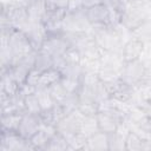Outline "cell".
I'll use <instances>...</instances> for the list:
<instances>
[{"mask_svg": "<svg viewBox=\"0 0 151 151\" xmlns=\"http://www.w3.org/2000/svg\"><path fill=\"white\" fill-rule=\"evenodd\" d=\"M143 45H144V42L134 37H132L130 40H127L124 44L123 50H122V55H123V59L125 60V63L139 59V55L143 50Z\"/></svg>", "mask_w": 151, "mask_h": 151, "instance_id": "9", "label": "cell"}, {"mask_svg": "<svg viewBox=\"0 0 151 151\" xmlns=\"http://www.w3.org/2000/svg\"><path fill=\"white\" fill-rule=\"evenodd\" d=\"M61 76L65 78H71V79H77L80 80L81 76L84 73V70L80 64H73V65H65L61 70Z\"/></svg>", "mask_w": 151, "mask_h": 151, "instance_id": "20", "label": "cell"}, {"mask_svg": "<svg viewBox=\"0 0 151 151\" xmlns=\"http://www.w3.org/2000/svg\"><path fill=\"white\" fill-rule=\"evenodd\" d=\"M60 81H61L63 86L65 87V90L68 93H78V91L80 88V80L61 77V80Z\"/></svg>", "mask_w": 151, "mask_h": 151, "instance_id": "28", "label": "cell"}, {"mask_svg": "<svg viewBox=\"0 0 151 151\" xmlns=\"http://www.w3.org/2000/svg\"><path fill=\"white\" fill-rule=\"evenodd\" d=\"M40 74H41V72H40V71H38L35 67H33V68L29 71L28 76H27L26 83H27V84H29V85H32V86H35V87H37V86H38V83H39Z\"/></svg>", "mask_w": 151, "mask_h": 151, "instance_id": "30", "label": "cell"}, {"mask_svg": "<svg viewBox=\"0 0 151 151\" xmlns=\"http://www.w3.org/2000/svg\"><path fill=\"white\" fill-rule=\"evenodd\" d=\"M53 64H54V58L41 51V50H38L37 51V54H35V63H34V67L40 71V72H44L48 68H52L53 67Z\"/></svg>", "mask_w": 151, "mask_h": 151, "instance_id": "15", "label": "cell"}, {"mask_svg": "<svg viewBox=\"0 0 151 151\" xmlns=\"http://www.w3.org/2000/svg\"><path fill=\"white\" fill-rule=\"evenodd\" d=\"M50 138H51V137H48L44 131H41V130L39 129V131H38L29 140H31V143L33 144V146L35 147V150H45V147H46V145H47Z\"/></svg>", "mask_w": 151, "mask_h": 151, "instance_id": "26", "label": "cell"}, {"mask_svg": "<svg viewBox=\"0 0 151 151\" xmlns=\"http://www.w3.org/2000/svg\"><path fill=\"white\" fill-rule=\"evenodd\" d=\"M35 94H37V97H38V100H39L41 111L50 110V109H52V107L57 104V103L54 101V99L52 98L51 93L48 92L47 87H37Z\"/></svg>", "mask_w": 151, "mask_h": 151, "instance_id": "18", "label": "cell"}, {"mask_svg": "<svg viewBox=\"0 0 151 151\" xmlns=\"http://www.w3.org/2000/svg\"><path fill=\"white\" fill-rule=\"evenodd\" d=\"M45 150H47V151H65V150H68V143H67L66 138L60 132L57 131V133L50 138Z\"/></svg>", "mask_w": 151, "mask_h": 151, "instance_id": "16", "label": "cell"}, {"mask_svg": "<svg viewBox=\"0 0 151 151\" xmlns=\"http://www.w3.org/2000/svg\"><path fill=\"white\" fill-rule=\"evenodd\" d=\"M144 110H145V112H146V114H147V116H149V117L151 118V101H150V103L147 104V106H146V107H145Z\"/></svg>", "mask_w": 151, "mask_h": 151, "instance_id": "33", "label": "cell"}, {"mask_svg": "<svg viewBox=\"0 0 151 151\" xmlns=\"http://www.w3.org/2000/svg\"><path fill=\"white\" fill-rule=\"evenodd\" d=\"M144 73H145V66L139 59H137V60L125 63L122 74H120V78L127 85L136 86L143 78Z\"/></svg>", "mask_w": 151, "mask_h": 151, "instance_id": "6", "label": "cell"}, {"mask_svg": "<svg viewBox=\"0 0 151 151\" xmlns=\"http://www.w3.org/2000/svg\"><path fill=\"white\" fill-rule=\"evenodd\" d=\"M61 72L58 68H48L44 72H41L40 78H39V83L37 87H48L50 85L61 80Z\"/></svg>", "mask_w": 151, "mask_h": 151, "instance_id": "13", "label": "cell"}, {"mask_svg": "<svg viewBox=\"0 0 151 151\" xmlns=\"http://www.w3.org/2000/svg\"><path fill=\"white\" fill-rule=\"evenodd\" d=\"M40 129V118L39 114H33L29 112H25L22 114L18 133L25 139H31Z\"/></svg>", "mask_w": 151, "mask_h": 151, "instance_id": "7", "label": "cell"}, {"mask_svg": "<svg viewBox=\"0 0 151 151\" xmlns=\"http://www.w3.org/2000/svg\"><path fill=\"white\" fill-rule=\"evenodd\" d=\"M59 104L63 106V109H64V111H65L66 114L71 113L72 111H74V110L78 109V104H79L78 93H67V96Z\"/></svg>", "mask_w": 151, "mask_h": 151, "instance_id": "24", "label": "cell"}, {"mask_svg": "<svg viewBox=\"0 0 151 151\" xmlns=\"http://www.w3.org/2000/svg\"><path fill=\"white\" fill-rule=\"evenodd\" d=\"M91 31L92 25L86 17L85 8L65 14L63 19V33H84Z\"/></svg>", "mask_w": 151, "mask_h": 151, "instance_id": "3", "label": "cell"}, {"mask_svg": "<svg viewBox=\"0 0 151 151\" xmlns=\"http://www.w3.org/2000/svg\"><path fill=\"white\" fill-rule=\"evenodd\" d=\"M8 44H9L11 51L13 53V63H12V65L17 64L24 57H26L27 54H29L33 51H35L31 39L28 38V35L25 32L20 31V29L12 28L9 31Z\"/></svg>", "mask_w": 151, "mask_h": 151, "instance_id": "2", "label": "cell"}, {"mask_svg": "<svg viewBox=\"0 0 151 151\" xmlns=\"http://www.w3.org/2000/svg\"><path fill=\"white\" fill-rule=\"evenodd\" d=\"M97 120H98V126L99 130L106 133H112L116 131L119 122H122L123 119L118 118L117 116L110 113V112H105V111H99L97 113Z\"/></svg>", "mask_w": 151, "mask_h": 151, "instance_id": "10", "label": "cell"}, {"mask_svg": "<svg viewBox=\"0 0 151 151\" xmlns=\"http://www.w3.org/2000/svg\"><path fill=\"white\" fill-rule=\"evenodd\" d=\"M100 131L99 126H98V120H97V114L96 116H85L81 123V129H80V133H83L86 138H88L90 136L94 134L96 132Z\"/></svg>", "mask_w": 151, "mask_h": 151, "instance_id": "17", "label": "cell"}, {"mask_svg": "<svg viewBox=\"0 0 151 151\" xmlns=\"http://www.w3.org/2000/svg\"><path fill=\"white\" fill-rule=\"evenodd\" d=\"M47 90H48V92L51 93L52 98L54 99V101H55L57 104L61 103L63 99H64V98L67 96V93H68V92L65 90V87L63 86V84H61L60 80L57 81V83H54V84H52V85H50V86L47 87Z\"/></svg>", "mask_w": 151, "mask_h": 151, "instance_id": "23", "label": "cell"}, {"mask_svg": "<svg viewBox=\"0 0 151 151\" xmlns=\"http://www.w3.org/2000/svg\"><path fill=\"white\" fill-rule=\"evenodd\" d=\"M70 46H71V44L68 42V40L64 35V33L48 34V35H46V38L42 41L39 50L51 54L53 58H57V57H61Z\"/></svg>", "mask_w": 151, "mask_h": 151, "instance_id": "5", "label": "cell"}, {"mask_svg": "<svg viewBox=\"0 0 151 151\" xmlns=\"http://www.w3.org/2000/svg\"><path fill=\"white\" fill-rule=\"evenodd\" d=\"M132 35L134 38H138L143 42L151 41V19L144 21L136 29H133L132 31Z\"/></svg>", "mask_w": 151, "mask_h": 151, "instance_id": "19", "label": "cell"}, {"mask_svg": "<svg viewBox=\"0 0 151 151\" xmlns=\"http://www.w3.org/2000/svg\"><path fill=\"white\" fill-rule=\"evenodd\" d=\"M84 9L83 7V0H70L67 6V12H77Z\"/></svg>", "mask_w": 151, "mask_h": 151, "instance_id": "31", "label": "cell"}, {"mask_svg": "<svg viewBox=\"0 0 151 151\" xmlns=\"http://www.w3.org/2000/svg\"><path fill=\"white\" fill-rule=\"evenodd\" d=\"M35 150L29 139H25L17 131H1L0 151H27Z\"/></svg>", "mask_w": 151, "mask_h": 151, "instance_id": "4", "label": "cell"}, {"mask_svg": "<svg viewBox=\"0 0 151 151\" xmlns=\"http://www.w3.org/2000/svg\"><path fill=\"white\" fill-rule=\"evenodd\" d=\"M61 57H63V59H64V61H65L66 65L80 64V60H81V53L74 46H70Z\"/></svg>", "mask_w": 151, "mask_h": 151, "instance_id": "25", "label": "cell"}, {"mask_svg": "<svg viewBox=\"0 0 151 151\" xmlns=\"http://www.w3.org/2000/svg\"><path fill=\"white\" fill-rule=\"evenodd\" d=\"M78 110L84 116H96L99 112V104L96 101H87V103H79Z\"/></svg>", "mask_w": 151, "mask_h": 151, "instance_id": "27", "label": "cell"}, {"mask_svg": "<svg viewBox=\"0 0 151 151\" xmlns=\"http://www.w3.org/2000/svg\"><path fill=\"white\" fill-rule=\"evenodd\" d=\"M85 13L92 26H111L110 25V9L106 4L85 8Z\"/></svg>", "mask_w": 151, "mask_h": 151, "instance_id": "8", "label": "cell"}, {"mask_svg": "<svg viewBox=\"0 0 151 151\" xmlns=\"http://www.w3.org/2000/svg\"><path fill=\"white\" fill-rule=\"evenodd\" d=\"M24 113H9L1 116V131H17Z\"/></svg>", "mask_w": 151, "mask_h": 151, "instance_id": "14", "label": "cell"}, {"mask_svg": "<svg viewBox=\"0 0 151 151\" xmlns=\"http://www.w3.org/2000/svg\"><path fill=\"white\" fill-rule=\"evenodd\" d=\"M139 60L144 64L145 67H151V41H145L143 45Z\"/></svg>", "mask_w": 151, "mask_h": 151, "instance_id": "29", "label": "cell"}, {"mask_svg": "<svg viewBox=\"0 0 151 151\" xmlns=\"http://www.w3.org/2000/svg\"><path fill=\"white\" fill-rule=\"evenodd\" d=\"M20 91V85L12 78L8 71H1V94L15 96Z\"/></svg>", "mask_w": 151, "mask_h": 151, "instance_id": "12", "label": "cell"}, {"mask_svg": "<svg viewBox=\"0 0 151 151\" xmlns=\"http://www.w3.org/2000/svg\"><path fill=\"white\" fill-rule=\"evenodd\" d=\"M24 104H25V110L26 112L33 113V114H40L41 107L38 100V97L35 93H31L24 97Z\"/></svg>", "mask_w": 151, "mask_h": 151, "instance_id": "22", "label": "cell"}, {"mask_svg": "<svg viewBox=\"0 0 151 151\" xmlns=\"http://www.w3.org/2000/svg\"><path fill=\"white\" fill-rule=\"evenodd\" d=\"M109 149L113 151L126 150V138L117 133L116 131L109 133Z\"/></svg>", "mask_w": 151, "mask_h": 151, "instance_id": "21", "label": "cell"}, {"mask_svg": "<svg viewBox=\"0 0 151 151\" xmlns=\"http://www.w3.org/2000/svg\"><path fill=\"white\" fill-rule=\"evenodd\" d=\"M86 150L90 151H107L109 149V133L98 131L87 138Z\"/></svg>", "mask_w": 151, "mask_h": 151, "instance_id": "11", "label": "cell"}, {"mask_svg": "<svg viewBox=\"0 0 151 151\" xmlns=\"http://www.w3.org/2000/svg\"><path fill=\"white\" fill-rule=\"evenodd\" d=\"M91 32L94 37L97 45L101 50L122 53L124 42L118 37L112 26H92Z\"/></svg>", "mask_w": 151, "mask_h": 151, "instance_id": "1", "label": "cell"}, {"mask_svg": "<svg viewBox=\"0 0 151 151\" xmlns=\"http://www.w3.org/2000/svg\"><path fill=\"white\" fill-rule=\"evenodd\" d=\"M68 1L70 0H47V5L48 6H52V7H55V8L67 9Z\"/></svg>", "mask_w": 151, "mask_h": 151, "instance_id": "32", "label": "cell"}]
</instances>
